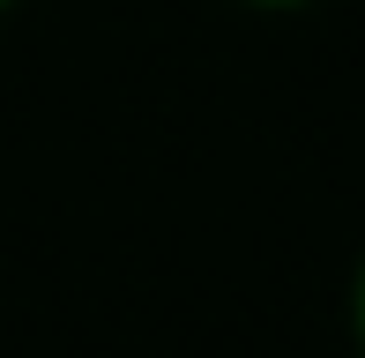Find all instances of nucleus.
<instances>
[{
  "label": "nucleus",
  "mask_w": 365,
  "mask_h": 358,
  "mask_svg": "<svg viewBox=\"0 0 365 358\" xmlns=\"http://www.w3.org/2000/svg\"><path fill=\"white\" fill-rule=\"evenodd\" d=\"M0 8H15V0H0Z\"/></svg>",
  "instance_id": "3"
},
{
  "label": "nucleus",
  "mask_w": 365,
  "mask_h": 358,
  "mask_svg": "<svg viewBox=\"0 0 365 358\" xmlns=\"http://www.w3.org/2000/svg\"><path fill=\"white\" fill-rule=\"evenodd\" d=\"M254 8H313V0H254Z\"/></svg>",
  "instance_id": "2"
},
{
  "label": "nucleus",
  "mask_w": 365,
  "mask_h": 358,
  "mask_svg": "<svg viewBox=\"0 0 365 358\" xmlns=\"http://www.w3.org/2000/svg\"><path fill=\"white\" fill-rule=\"evenodd\" d=\"M351 336H358V358H365V262H358V284H351Z\"/></svg>",
  "instance_id": "1"
}]
</instances>
